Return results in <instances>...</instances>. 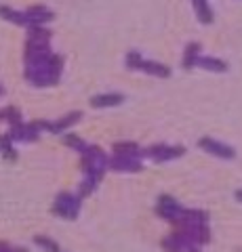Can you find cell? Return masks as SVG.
I'll list each match as a JSON object with an SVG mask.
<instances>
[{
	"instance_id": "obj_9",
	"label": "cell",
	"mask_w": 242,
	"mask_h": 252,
	"mask_svg": "<svg viewBox=\"0 0 242 252\" xmlns=\"http://www.w3.org/2000/svg\"><path fill=\"white\" fill-rule=\"evenodd\" d=\"M4 118L11 122V126H15V124H21V114L17 112V109H6Z\"/></svg>"
},
{
	"instance_id": "obj_6",
	"label": "cell",
	"mask_w": 242,
	"mask_h": 252,
	"mask_svg": "<svg viewBox=\"0 0 242 252\" xmlns=\"http://www.w3.org/2000/svg\"><path fill=\"white\" fill-rule=\"evenodd\" d=\"M34 244L46 252H59V244L53 238H46V235H34Z\"/></svg>"
},
{
	"instance_id": "obj_10",
	"label": "cell",
	"mask_w": 242,
	"mask_h": 252,
	"mask_svg": "<svg viewBox=\"0 0 242 252\" xmlns=\"http://www.w3.org/2000/svg\"><path fill=\"white\" fill-rule=\"evenodd\" d=\"M0 120H4V114H0Z\"/></svg>"
},
{
	"instance_id": "obj_5",
	"label": "cell",
	"mask_w": 242,
	"mask_h": 252,
	"mask_svg": "<svg viewBox=\"0 0 242 252\" xmlns=\"http://www.w3.org/2000/svg\"><path fill=\"white\" fill-rule=\"evenodd\" d=\"M82 118V114L80 112H76V114H69V116H66V118H61V120H57V122H53V128H51V132H61L64 128H68V126H72L74 122H78Z\"/></svg>"
},
{
	"instance_id": "obj_4",
	"label": "cell",
	"mask_w": 242,
	"mask_h": 252,
	"mask_svg": "<svg viewBox=\"0 0 242 252\" xmlns=\"http://www.w3.org/2000/svg\"><path fill=\"white\" fill-rule=\"evenodd\" d=\"M0 154H2L9 162L17 160V152L13 149V141H11L9 135H0Z\"/></svg>"
},
{
	"instance_id": "obj_7",
	"label": "cell",
	"mask_w": 242,
	"mask_h": 252,
	"mask_svg": "<svg viewBox=\"0 0 242 252\" xmlns=\"http://www.w3.org/2000/svg\"><path fill=\"white\" fill-rule=\"evenodd\" d=\"M64 143L68 147L76 149V152H80V154H84V152H87V147H89V143H84V141L80 137H76V135H66L64 137Z\"/></svg>"
},
{
	"instance_id": "obj_8",
	"label": "cell",
	"mask_w": 242,
	"mask_h": 252,
	"mask_svg": "<svg viewBox=\"0 0 242 252\" xmlns=\"http://www.w3.org/2000/svg\"><path fill=\"white\" fill-rule=\"evenodd\" d=\"M122 97L120 94H107V97H95L91 101V105L95 107H105V105H114V103H120Z\"/></svg>"
},
{
	"instance_id": "obj_3",
	"label": "cell",
	"mask_w": 242,
	"mask_h": 252,
	"mask_svg": "<svg viewBox=\"0 0 242 252\" xmlns=\"http://www.w3.org/2000/svg\"><path fill=\"white\" fill-rule=\"evenodd\" d=\"M112 152L116 156H131V158H141V149L137 147V143L133 141H120V143H114Z\"/></svg>"
},
{
	"instance_id": "obj_1",
	"label": "cell",
	"mask_w": 242,
	"mask_h": 252,
	"mask_svg": "<svg viewBox=\"0 0 242 252\" xmlns=\"http://www.w3.org/2000/svg\"><path fill=\"white\" fill-rule=\"evenodd\" d=\"M107 168L116 170V172H139L143 170V164L139 162V158H131V156H112L107 162Z\"/></svg>"
},
{
	"instance_id": "obj_2",
	"label": "cell",
	"mask_w": 242,
	"mask_h": 252,
	"mask_svg": "<svg viewBox=\"0 0 242 252\" xmlns=\"http://www.w3.org/2000/svg\"><path fill=\"white\" fill-rule=\"evenodd\" d=\"M104 175L105 172H91V175H84V179L80 181L78 191H76L78 198H87V195H91L93 191H95L97 185L101 183V179H104Z\"/></svg>"
}]
</instances>
